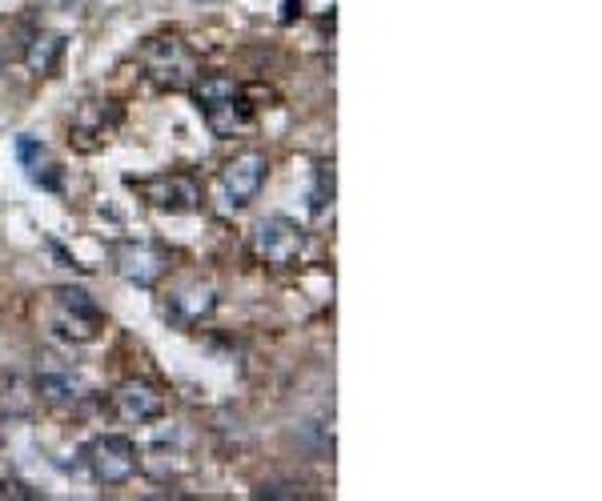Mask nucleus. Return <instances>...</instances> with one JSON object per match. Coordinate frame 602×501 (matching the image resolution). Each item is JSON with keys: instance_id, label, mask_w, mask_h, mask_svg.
<instances>
[{"instance_id": "ddd939ff", "label": "nucleus", "mask_w": 602, "mask_h": 501, "mask_svg": "<svg viewBox=\"0 0 602 501\" xmlns=\"http://www.w3.org/2000/svg\"><path fill=\"white\" fill-rule=\"evenodd\" d=\"M37 393L49 401V406H76L81 401V381L69 374H44L37 381Z\"/></svg>"}, {"instance_id": "1a4fd4ad", "label": "nucleus", "mask_w": 602, "mask_h": 501, "mask_svg": "<svg viewBox=\"0 0 602 501\" xmlns=\"http://www.w3.org/2000/svg\"><path fill=\"white\" fill-rule=\"evenodd\" d=\"M201 116H205V125L213 129V136H233V133H242V129L249 125L254 109H249V101L237 93V96H225V101H217V105H205V109H201Z\"/></svg>"}, {"instance_id": "423d86ee", "label": "nucleus", "mask_w": 602, "mask_h": 501, "mask_svg": "<svg viewBox=\"0 0 602 501\" xmlns=\"http://www.w3.org/2000/svg\"><path fill=\"white\" fill-rule=\"evenodd\" d=\"M265 177H269V161H265V153H257V149L237 153L233 161H225L222 188H225V197H229L233 209H245L249 201H257Z\"/></svg>"}, {"instance_id": "f257e3e1", "label": "nucleus", "mask_w": 602, "mask_h": 501, "mask_svg": "<svg viewBox=\"0 0 602 501\" xmlns=\"http://www.w3.org/2000/svg\"><path fill=\"white\" fill-rule=\"evenodd\" d=\"M53 301H57L53 334L61 337V341L89 345V341H96L101 329H105V314H101V305L93 301V293L89 289L64 285V289L53 293Z\"/></svg>"}, {"instance_id": "f03ea898", "label": "nucleus", "mask_w": 602, "mask_h": 501, "mask_svg": "<svg viewBox=\"0 0 602 501\" xmlns=\"http://www.w3.org/2000/svg\"><path fill=\"white\" fill-rule=\"evenodd\" d=\"M254 253L269 269H294L306 253V233L289 217H265L254 229Z\"/></svg>"}, {"instance_id": "dca6fc26", "label": "nucleus", "mask_w": 602, "mask_h": 501, "mask_svg": "<svg viewBox=\"0 0 602 501\" xmlns=\"http://www.w3.org/2000/svg\"><path fill=\"white\" fill-rule=\"evenodd\" d=\"M254 498H269V501H294V498H306L302 493V485H294V481H265V485H257Z\"/></svg>"}, {"instance_id": "0eeeda50", "label": "nucleus", "mask_w": 602, "mask_h": 501, "mask_svg": "<svg viewBox=\"0 0 602 501\" xmlns=\"http://www.w3.org/2000/svg\"><path fill=\"white\" fill-rule=\"evenodd\" d=\"M116 273L137 289H153V285L170 273V253L149 241H129L116 249Z\"/></svg>"}, {"instance_id": "7ed1b4c3", "label": "nucleus", "mask_w": 602, "mask_h": 501, "mask_svg": "<svg viewBox=\"0 0 602 501\" xmlns=\"http://www.w3.org/2000/svg\"><path fill=\"white\" fill-rule=\"evenodd\" d=\"M141 466V453L137 446L121 433H105V438H96L89 446V470L101 485H125Z\"/></svg>"}, {"instance_id": "9b49d317", "label": "nucleus", "mask_w": 602, "mask_h": 501, "mask_svg": "<svg viewBox=\"0 0 602 501\" xmlns=\"http://www.w3.org/2000/svg\"><path fill=\"white\" fill-rule=\"evenodd\" d=\"M61 53H64V37H57V32H37L29 41V49H24V64H29V73L49 76L57 69V61H61Z\"/></svg>"}, {"instance_id": "f8f14e48", "label": "nucleus", "mask_w": 602, "mask_h": 501, "mask_svg": "<svg viewBox=\"0 0 602 501\" xmlns=\"http://www.w3.org/2000/svg\"><path fill=\"white\" fill-rule=\"evenodd\" d=\"M190 93H193V101H197V109H205V105L225 101V96H237L242 93V84L233 81V76L213 73V76H197V81L190 84Z\"/></svg>"}, {"instance_id": "4468645a", "label": "nucleus", "mask_w": 602, "mask_h": 501, "mask_svg": "<svg viewBox=\"0 0 602 501\" xmlns=\"http://www.w3.org/2000/svg\"><path fill=\"white\" fill-rule=\"evenodd\" d=\"M210 309H213L210 285H193V289H181L177 297H173V314H177L181 321H201Z\"/></svg>"}, {"instance_id": "f3484780", "label": "nucleus", "mask_w": 602, "mask_h": 501, "mask_svg": "<svg viewBox=\"0 0 602 501\" xmlns=\"http://www.w3.org/2000/svg\"><path fill=\"white\" fill-rule=\"evenodd\" d=\"M37 493L29 490V485H21V481H0V501H32Z\"/></svg>"}, {"instance_id": "2eb2a0df", "label": "nucleus", "mask_w": 602, "mask_h": 501, "mask_svg": "<svg viewBox=\"0 0 602 501\" xmlns=\"http://www.w3.org/2000/svg\"><path fill=\"white\" fill-rule=\"evenodd\" d=\"M326 205H334V165L317 168V188H314V213L322 217Z\"/></svg>"}, {"instance_id": "9d476101", "label": "nucleus", "mask_w": 602, "mask_h": 501, "mask_svg": "<svg viewBox=\"0 0 602 501\" xmlns=\"http://www.w3.org/2000/svg\"><path fill=\"white\" fill-rule=\"evenodd\" d=\"M17 157H21L24 173H29V177L37 181V185H44V188H57V185H61V177H57V165L49 161L44 145H37L32 136H21V141H17Z\"/></svg>"}, {"instance_id": "20e7f679", "label": "nucleus", "mask_w": 602, "mask_h": 501, "mask_svg": "<svg viewBox=\"0 0 602 501\" xmlns=\"http://www.w3.org/2000/svg\"><path fill=\"white\" fill-rule=\"evenodd\" d=\"M141 197L161 213H197L201 209V188L185 173H161V177L133 181Z\"/></svg>"}, {"instance_id": "39448f33", "label": "nucleus", "mask_w": 602, "mask_h": 501, "mask_svg": "<svg viewBox=\"0 0 602 501\" xmlns=\"http://www.w3.org/2000/svg\"><path fill=\"white\" fill-rule=\"evenodd\" d=\"M145 69L161 89H190L197 81V61L181 41H153L145 49Z\"/></svg>"}, {"instance_id": "6e6552de", "label": "nucleus", "mask_w": 602, "mask_h": 501, "mask_svg": "<svg viewBox=\"0 0 602 501\" xmlns=\"http://www.w3.org/2000/svg\"><path fill=\"white\" fill-rule=\"evenodd\" d=\"M116 418L129 421V426H145V421H157L165 413V393H161L153 381H141V377H129L121 381L113 393Z\"/></svg>"}]
</instances>
